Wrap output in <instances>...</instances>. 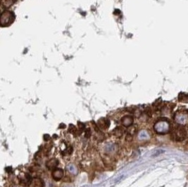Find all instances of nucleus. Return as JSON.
Returning a JSON list of instances; mask_svg holds the SVG:
<instances>
[{
  "instance_id": "f257e3e1",
  "label": "nucleus",
  "mask_w": 188,
  "mask_h": 187,
  "mask_svg": "<svg viewBox=\"0 0 188 187\" xmlns=\"http://www.w3.org/2000/svg\"><path fill=\"white\" fill-rule=\"evenodd\" d=\"M187 133L185 129L182 125H180V126L178 125L172 130L171 136L173 141H182L185 139V138L187 137Z\"/></svg>"
},
{
  "instance_id": "f03ea898",
  "label": "nucleus",
  "mask_w": 188,
  "mask_h": 187,
  "mask_svg": "<svg viewBox=\"0 0 188 187\" xmlns=\"http://www.w3.org/2000/svg\"><path fill=\"white\" fill-rule=\"evenodd\" d=\"M15 16L14 14L10 11H4L1 14L0 25L1 27H6L10 25L14 22Z\"/></svg>"
},
{
  "instance_id": "7ed1b4c3",
  "label": "nucleus",
  "mask_w": 188,
  "mask_h": 187,
  "mask_svg": "<svg viewBox=\"0 0 188 187\" xmlns=\"http://www.w3.org/2000/svg\"><path fill=\"white\" fill-rule=\"evenodd\" d=\"M154 130L156 131V133L158 134H167L169 132L170 129H171V125H170V122L167 120H160L156 122L154 125Z\"/></svg>"
},
{
  "instance_id": "20e7f679",
  "label": "nucleus",
  "mask_w": 188,
  "mask_h": 187,
  "mask_svg": "<svg viewBox=\"0 0 188 187\" xmlns=\"http://www.w3.org/2000/svg\"><path fill=\"white\" fill-rule=\"evenodd\" d=\"M174 120L179 125H188V110H179L174 116Z\"/></svg>"
},
{
  "instance_id": "39448f33",
  "label": "nucleus",
  "mask_w": 188,
  "mask_h": 187,
  "mask_svg": "<svg viewBox=\"0 0 188 187\" xmlns=\"http://www.w3.org/2000/svg\"><path fill=\"white\" fill-rule=\"evenodd\" d=\"M64 175V172L61 169L55 168L52 171V177L55 181H59L62 179Z\"/></svg>"
},
{
  "instance_id": "423d86ee",
  "label": "nucleus",
  "mask_w": 188,
  "mask_h": 187,
  "mask_svg": "<svg viewBox=\"0 0 188 187\" xmlns=\"http://www.w3.org/2000/svg\"><path fill=\"white\" fill-rule=\"evenodd\" d=\"M110 125V122L108 119L106 118H101L97 122V126L102 130H106Z\"/></svg>"
},
{
  "instance_id": "0eeeda50",
  "label": "nucleus",
  "mask_w": 188,
  "mask_h": 187,
  "mask_svg": "<svg viewBox=\"0 0 188 187\" xmlns=\"http://www.w3.org/2000/svg\"><path fill=\"white\" fill-rule=\"evenodd\" d=\"M123 125L126 127H130L133 123V117L131 115H126L121 120Z\"/></svg>"
},
{
  "instance_id": "6e6552de",
  "label": "nucleus",
  "mask_w": 188,
  "mask_h": 187,
  "mask_svg": "<svg viewBox=\"0 0 188 187\" xmlns=\"http://www.w3.org/2000/svg\"><path fill=\"white\" fill-rule=\"evenodd\" d=\"M58 163H59V162H58L57 160L53 158L49 160H48L47 162L46 166L49 170H53V169L56 168V166L58 165Z\"/></svg>"
},
{
  "instance_id": "1a4fd4ad",
  "label": "nucleus",
  "mask_w": 188,
  "mask_h": 187,
  "mask_svg": "<svg viewBox=\"0 0 188 187\" xmlns=\"http://www.w3.org/2000/svg\"><path fill=\"white\" fill-rule=\"evenodd\" d=\"M31 182H32L31 177H30V175H27V174H26V175H25V177H24V178L23 179L21 180V185L25 186H30V184H31Z\"/></svg>"
},
{
  "instance_id": "9d476101",
  "label": "nucleus",
  "mask_w": 188,
  "mask_h": 187,
  "mask_svg": "<svg viewBox=\"0 0 188 187\" xmlns=\"http://www.w3.org/2000/svg\"><path fill=\"white\" fill-rule=\"evenodd\" d=\"M124 132L125 130L122 127H117L113 130V134L116 136H117V137H121L124 134Z\"/></svg>"
},
{
  "instance_id": "9b49d317",
  "label": "nucleus",
  "mask_w": 188,
  "mask_h": 187,
  "mask_svg": "<svg viewBox=\"0 0 188 187\" xmlns=\"http://www.w3.org/2000/svg\"><path fill=\"white\" fill-rule=\"evenodd\" d=\"M16 0H1V5H2L3 7L6 8H9L13 4H14Z\"/></svg>"
},
{
  "instance_id": "f8f14e48",
  "label": "nucleus",
  "mask_w": 188,
  "mask_h": 187,
  "mask_svg": "<svg viewBox=\"0 0 188 187\" xmlns=\"http://www.w3.org/2000/svg\"><path fill=\"white\" fill-rule=\"evenodd\" d=\"M33 186L34 187H43L44 182L41 179L35 178L33 182Z\"/></svg>"
},
{
  "instance_id": "ddd939ff",
  "label": "nucleus",
  "mask_w": 188,
  "mask_h": 187,
  "mask_svg": "<svg viewBox=\"0 0 188 187\" xmlns=\"http://www.w3.org/2000/svg\"><path fill=\"white\" fill-rule=\"evenodd\" d=\"M179 100L183 102H188V94L184 93L180 94Z\"/></svg>"
},
{
  "instance_id": "4468645a",
  "label": "nucleus",
  "mask_w": 188,
  "mask_h": 187,
  "mask_svg": "<svg viewBox=\"0 0 188 187\" xmlns=\"http://www.w3.org/2000/svg\"><path fill=\"white\" fill-rule=\"evenodd\" d=\"M128 131V134H131L132 136H133L134 134H135L136 132H137V128H136V127L132 126L131 127Z\"/></svg>"
},
{
  "instance_id": "2eb2a0df",
  "label": "nucleus",
  "mask_w": 188,
  "mask_h": 187,
  "mask_svg": "<svg viewBox=\"0 0 188 187\" xmlns=\"http://www.w3.org/2000/svg\"><path fill=\"white\" fill-rule=\"evenodd\" d=\"M69 132H71V134H75L76 132H78V130H76V127L74 126V125H69Z\"/></svg>"
},
{
  "instance_id": "dca6fc26",
  "label": "nucleus",
  "mask_w": 188,
  "mask_h": 187,
  "mask_svg": "<svg viewBox=\"0 0 188 187\" xmlns=\"http://www.w3.org/2000/svg\"><path fill=\"white\" fill-rule=\"evenodd\" d=\"M90 136H91V130H90V128H88L87 129L85 132V136L86 138H90Z\"/></svg>"
},
{
  "instance_id": "f3484780",
  "label": "nucleus",
  "mask_w": 188,
  "mask_h": 187,
  "mask_svg": "<svg viewBox=\"0 0 188 187\" xmlns=\"http://www.w3.org/2000/svg\"><path fill=\"white\" fill-rule=\"evenodd\" d=\"M78 124L79 129H80V130H83L84 129H85V125H84V124L82 123V122H78Z\"/></svg>"
},
{
  "instance_id": "a211bd4d",
  "label": "nucleus",
  "mask_w": 188,
  "mask_h": 187,
  "mask_svg": "<svg viewBox=\"0 0 188 187\" xmlns=\"http://www.w3.org/2000/svg\"><path fill=\"white\" fill-rule=\"evenodd\" d=\"M132 136H132V135L130 134H127V135H126V140L128 141H132Z\"/></svg>"
},
{
  "instance_id": "6ab92c4d",
  "label": "nucleus",
  "mask_w": 188,
  "mask_h": 187,
  "mask_svg": "<svg viewBox=\"0 0 188 187\" xmlns=\"http://www.w3.org/2000/svg\"><path fill=\"white\" fill-rule=\"evenodd\" d=\"M72 152H73V148L71 147H69V148H68V149L66 150V153H67L68 154H72Z\"/></svg>"
},
{
  "instance_id": "aec40b11",
  "label": "nucleus",
  "mask_w": 188,
  "mask_h": 187,
  "mask_svg": "<svg viewBox=\"0 0 188 187\" xmlns=\"http://www.w3.org/2000/svg\"><path fill=\"white\" fill-rule=\"evenodd\" d=\"M49 139H50V136L49 134H45V136H44V139H45V141H48Z\"/></svg>"
},
{
  "instance_id": "412c9836",
  "label": "nucleus",
  "mask_w": 188,
  "mask_h": 187,
  "mask_svg": "<svg viewBox=\"0 0 188 187\" xmlns=\"http://www.w3.org/2000/svg\"><path fill=\"white\" fill-rule=\"evenodd\" d=\"M60 125H61V126L59 127L60 128H65V127H66V125H65L64 124H61Z\"/></svg>"
}]
</instances>
